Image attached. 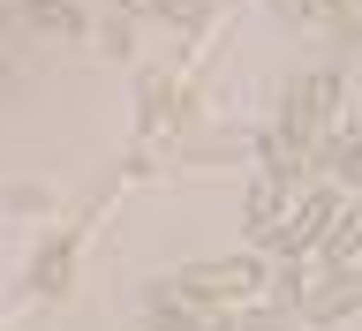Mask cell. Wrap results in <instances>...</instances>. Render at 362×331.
I'll return each mask as SVG.
<instances>
[{
    "mask_svg": "<svg viewBox=\"0 0 362 331\" xmlns=\"http://www.w3.org/2000/svg\"><path fill=\"white\" fill-rule=\"evenodd\" d=\"M264 287H272L264 256H211V264H181L158 294H174V301H204V309H234V301H257Z\"/></svg>",
    "mask_w": 362,
    "mask_h": 331,
    "instance_id": "obj_1",
    "label": "cell"
},
{
    "mask_svg": "<svg viewBox=\"0 0 362 331\" xmlns=\"http://www.w3.org/2000/svg\"><path fill=\"white\" fill-rule=\"evenodd\" d=\"M339 76L332 68H317V76H302V83H287V98H279V128H272V143L287 158H310L317 151V136H325V121L339 113Z\"/></svg>",
    "mask_w": 362,
    "mask_h": 331,
    "instance_id": "obj_2",
    "label": "cell"
},
{
    "mask_svg": "<svg viewBox=\"0 0 362 331\" xmlns=\"http://www.w3.org/2000/svg\"><path fill=\"white\" fill-rule=\"evenodd\" d=\"M339 211H347V196H339L332 181H317V188H302V196L287 203V219L264 234V256H279V264H302L310 248H325V234L339 226Z\"/></svg>",
    "mask_w": 362,
    "mask_h": 331,
    "instance_id": "obj_3",
    "label": "cell"
},
{
    "mask_svg": "<svg viewBox=\"0 0 362 331\" xmlns=\"http://www.w3.org/2000/svg\"><path fill=\"white\" fill-rule=\"evenodd\" d=\"M257 158H264V166H257V181H249V226H257V241H264L272 226L287 219V203L302 196V188H294V158L279 151L272 136H264V151H257Z\"/></svg>",
    "mask_w": 362,
    "mask_h": 331,
    "instance_id": "obj_4",
    "label": "cell"
},
{
    "mask_svg": "<svg viewBox=\"0 0 362 331\" xmlns=\"http://www.w3.org/2000/svg\"><path fill=\"white\" fill-rule=\"evenodd\" d=\"M90 219V211H83ZM83 219H68L53 241H45V256L30 264V294H61L68 287V271H76V241H83Z\"/></svg>",
    "mask_w": 362,
    "mask_h": 331,
    "instance_id": "obj_5",
    "label": "cell"
},
{
    "mask_svg": "<svg viewBox=\"0 0 362 331\" xmlns=\"http://www.w3.org/2000/svg\"><path fill=\"white\" fill-rule=\"evenodd\" d=\"M355 309H362V271H332L325 294L302 301V324H339V316H355Z\"/></svg>",
    "mask_w": 362,
    "mask_h": 331,
    "instance_id": "obj_6",
    "label": "cell"
},
{
    "mask_svg": "<svg viewBox=\"0 0 362 331\" xmlns=\"http://www.w3.org/2000/svg\"><path fill=\"white\" fill-rule=\"evenodd\" d=\"M16 16L30 23V30H53V38H90V16L76 0H23Z\"/></svg>",
    "mask_w": 362,
    "mask_h": 331,
    "instance_id": "obj_7",
    "label": "cell"
},
{
    "mask_svg": "<svg viewBox=\"0 0 362 331\" xmlns=\"http://www.w3.org/2000/svg\"><path fill=\"white\" fill-rule=\"evenodd\" d=\"M174 121H181V106H174V76H144V83H136V128L158 136V128H174Z\"/></svg>",
    "mask_w": 362,
    "mask_h": 331,
    "instance_id": "obj_8",
    "label": "cell"
},
{
    "mask_svg": "<svg viewBox=\"0 0 362 331\" xmlns=\"http://www.w3.org/2000/svg\"><path fill=\"white\" fill-rule=\"evenodd\" d=\"M279 8H287L294 23H325V30H339V38H355V30H362V16L347 8V0H279Z\"/></svg>",
    "mask_w": 362,
    "mask_h": 331,
    "instance_id": "obj_9",
    "label": "cell"
},
{
    "mask_svg": "<svg viewBox=\"0 0 362 331\" xmlns=\"http://www.w3.org/2000/svg\"><path fill=\"white\" fill-rule=\"evenodd\" d=\"M325 271H355V256H362V211H339V226L325 234Z\"/></svg>",
    "mask_w": 362,
    "mask_h": 331,
    "instance_id": "obj_10",
    "label": "cell"
},
{
    "mask_svg": "<svg viewBox=\"0 0 362 331\" xmlns=\"http://www.w3.org/2000/svg\"><path fill=\"white\" fill-rule=\"evenodd\" d=\"M129 16H158V23H181V30H197L204 23V0H121Z\"/></svg>",
    "mask_w": 362,
    "mask_h": 331,
    "instance_id": "obj_11",
    "label": "cell"
},
{
    "mask_svg": "<svg viewBox=\"0 0 362 331\" xmlns=\"http://www.w3.org/2000/svg\"><path fill=\"white\" fill-rule=\"evenodd\" d=\"M98 38H106V53H113V61H121V53H129V45H136V30H129V16H113L106 30H98Z\"/></svg>",
    "mask_w": 362,
    "mask_h": 331,
    "instance_id": "obj_12",
    "label": "cell"
},
{
    "mask_svg": "<svg viewBox=\"0 0 362 331\" xmlns=\"http://www.w3.org/2000/svg\"><path fill=\"white\" fill-rule=\"evenodd\" d=\"M0 76H8V68H0Z\"/></svg>",
    "mask_w": 362,
    "mask_h": 331,
    "instance_id": "obj_13",
    "label": "cell"
}]
</instances>
